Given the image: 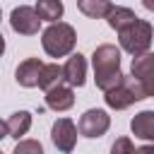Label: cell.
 <instances>
[{"mask_svg":"<svg viewBox=\"0 0 154 154\" xmlns=\"http://www.w3.org/2000/svg\"><path fill=\"white\" fill-rule=\"evenodd\" d=\"M91 63H94V79H96V87L106 94L111 89H116L125 75L120 72V48H116L113 43H101L94 55H91Z\"/></svg>","mask_w":154,"mask_h":154,"instance_id":"cell-1","label":"cell"},{"mask_svg":"<svg viewBox=\"0 0 154 154\" xmlns=\"http://www.w3.org/2000/svg\"><path fill=\"white\" fill-rule=\"evenodd\" d=\"M152 36H154V29L147 19H135L130 26H125L123 31H118V41H120V48L128 51L130 55L140 58L144 53H149V46H152Z\"/></svg>","mask_w":154,"mask_h":154,"instance_id":"cell-2","label":"cell"},{"mask_svg":"<svg viewBox=\"0 0 154 154\" xmlns=\"http://www.w3.org/2000/svg\"><path fill=\"white\" fill-rule=\"evenodd\" d=\"M75 41H77V34H75V29H72L70 24H65V22L48 24V29H46L43 36H41L43 51H46L51 58H63V55L72 53Z\"/></svg>","mask_w":154,"mask_h":154,"instance_id":"cell-3","label":"cell"},{"mask_svg":"<svg viewBox=\"0 0 154 154\" xmlns=\"http://www.w3.org/2000/svg\"><path fill=\"white\" fill-rule=\"evenodd\" d=\"M103 99H106V103H108L111 108L123 111V108H128V106H132L135 101H142V99H147V96H144L142 87L132 79V75H125V79H123L116 89L106 91Z\"/></svg>","mask_w":154,"mask_h":154,"instance_id":"cell-4","label":"cell"},{"mask_svg":"<svg viewBox=\"0 0 154 154\" xmlns=\"http://www.w3.org/2000/svg\"><path fill=\"white\" fill-rule=\"evenodd\" d=\"M130 75L142 87V91H144L147 99L154 96V53H144L140 58H132Z\"/></svg>","mask_w":154,"mask_h":154,"instance_id":"cell-5","label":"cell"},{"mask_svg":"<svg viewBox=\"0 0 154 154\" xmlns=\"http://www.w3.org/2000/svg\"><path fill=\"white\" fill-rule=\"evenodd\" d=\"M10 26L22 34V36H34L38 34V26H41V17L36 12V7H29V5H19L12 10L10 14Z\"/></svg>","mask_w":154,"mask_h":154,"instance_id":"cell-6","label":"cell"},{"mask_svg":"<svg viewBox=\"0 0 154 154\" xmlns=\"http://www.w3.org/2000/svg\"><path fill=\"white\" fill-rule=\"evenodd\" d=\"M51 140L53 144L63 152V154H70L75 149V142H77V128L70 118H58L53 123V130H51Z\"/></svg>","mask_w":154,"mask_h":154,"instance_id":"cell-7","label":"cell"},{"mask_svg":"<svg viewBox=\"0 0 154 154\" xmlns=\"http://www.w3.org/2000/svg\"><path fill=\"white\" fill-rule=\"evenodd\" d=\"M108 125H111V118L101 108H89L79 118V132L84 137H101V135H106Z\"/></svg>","mask_w":154,"mask_h":154,"instance_id":"cell-8","label":"cell"},{"mask_svg":"<svg viewBox=\"0 0 154 154\" xmlns=\"http://www.w3.org/2000/svg\"><path fill=\"white\" fill-rule=\"evenodd\" d=\"M43 65L38 58H26L17 65V72H14V79L17 84L22 87H38V79H41V72H43Z\"/></svg>","mask_w":154,"mask_h":154,"instance_id":"cell-9","label":"cell"},{"mask_svg":"<svg viewBox=\"0 0 154 154\" xmlns=\"http://www.w3.org/2000/svg\"><path fill=\"white\" fill-rule=\"evenodd\" d=\"M63 75H65V82L70 87H82L84 79H87V60L84 55L75 53L67 58V63L63 65Z\"/></svg>","mask_w":154,"mask_h":154,"instance_id":"cell-10","label":"cell"},{"mask_svg":"<svg viewBox=\"0 0 154 154\" xmlns=\"http://www.w3.org/2000/svg\"><path fill=\"white\" fill-rule=\"evenodd\" d=\"M75 103V91L70 84H60L51 91H46V106L53 111H67Z\"/></svg>","mask_w":154,"mask_h":154,"instance_id":"cell-11","label":"cell"},{"mask_svg":"<svg viewBox=\"0 0 154 154\" xmlns=\"http://www.w3.org/2000/svg\"><path fill=\"white\" fill-rule=\"evenodd\" d=\"M130 130L135 137L147 140L154 144V111H140L132 120H130Z\"/></svg>","mask_w":154,"mask_h":154,"instance_id":"cell-12","label":"cell"},{"mask_svg":"<svg viewBox=\"0 0 154 154\" xmlns=\"http://www.w3.org/2000/svg\"><path fill=\"white\" fill-rule=\"evenodd\" d=\"M29 128H31V113H29V111H17V113H12V116L5 120V125H2L5 135H7V137H17V140H19L22 135H26Z\"/></svg>","mask_w":154,"mask_h":154,"instance_id":"cell-13","label":"cell"},{"mask_svg":"<svg viewBox=\"0 0 154 154\" xmlns=\"http://www.w3.org/2000/svg\"><path fill=\"white\" fill-rule=\"evenodd\" d=\"M108 19V26L111 29H116V31H123L125 26H130L135 19H140L130 7H123V5H116L113 10H111V14L106 17Z\"/></svg>","mask_w":154,"mask_h":154,"instance_id":"cell-14","label":"cell"},{"mask_svg":"<svg viewBox=\"0 0 154 154\" xmlns=\"http://www.w3.org/2000/svg\"><path fill=\"white\" fill-rule=\"evenodd\" d=\"M65 82V75H63V67L55 65V63H48L43 65V72H41V79H38V87L43 91H51L55 87H60Z\"/></svg>","mask_w":154,"mask_h":154,"instance_id":"cell-15","label":"cell"},{"mask_svg":"<svg viewBox=\"0 0 154 154\" xmlns=\"http://www.w3.org/2000/svg\"><path fill=\"white\" fill-rule=\"evenodd\" d=\"M77 7H79V12H84L87 17H91V19H101V17H108L111 10H113L116 5H111L108 0H79Z\"/></svg>","mask_w":154,"mask_h":154,"instance_id":"cell-16","label":"cell"},{"mask_svg":"<svg viewBox=\"0 0 154 154\" xmlns=\"http://www.w3.org/2000/svg\"><path fill=\"white\" fill-rule=\"evenodd\" d=\"M36 12H38L41 22L55 24V22L63 17V2H60V0H38V2H36Z\"/></svg>","mask_w":154,"mask_h":154,"instance_id":"cell-17","label":"cell"},{"mask_svg":"<svg viewBox=\"0 0 154 154\" xmlns=\"http://www.w3.org/2000/svg\"><path fill=\"white\" fill-rule=\"evenodd\" d=\"M12 154H43V147L36 140H19Z\"/></svg>","mask_w":154,"mask_h":154,"instance_id":"cell-18","label":"cell"},{"mask_svg":"<svg viewBox=\"0 0 154 154\" xmlns=\"http://www.w3.org/2000/svg\"><path fill=\"white\" fill-rule=\"evenodd\" d=\"M111 154H137V149L132 147L130 137H118V140L111 144Z\"/></svg>","mask_w":154,"mask_h":154,"instance_id":"cell-19","label":"cell"},{"mask_svg":"<svg viewBox=\"0 0 154 154\" xmlns=\"http://www.w3.org/2000/svg\"><path fill=\"white\" fill-rule=\"evenodd\" d=\"M137 154H154V144H144V147H140Z\"/></svg>","mask_w":154,"mask_h":154,"instance_id":"cell-20","label":"cell"},{"mask_svg":"<svg viewBox=\"0 0 154 154\" xmlns=\"http://www.w3.org/2000/svg\"><path fill=\"white\" fill-rule=\"evenodd\" d=\"M142 5H144V7H147V10H152V12H154V0H144V2H142Z\"/></svg>","mask_w":154,"mask_h":154,"instance_id":"cell-21","label":"cell"}]
</instances>
